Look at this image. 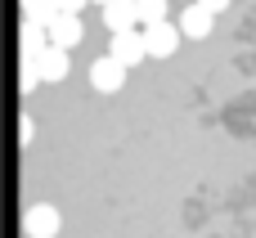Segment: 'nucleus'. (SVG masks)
I'll return each instance as SVG.
<instances>
[{
  "label": "nucleus",
  "instance_id": "nucleus-1",
  "mask_svg": "<svg viewBox=\"0 0 256 238\" xmlns=\"http://www.w3.org/2000/svg\"><path fill=\"white\" fill-rule=\"evenodd\" d=\"M176 45H180V27H176V22H166V18L144 22V54H153V58H171Z\"/></svg>",
  "mask_w": 256,
  "mask_h": 238
},
{
  "label": "nucleus",
  "instance_id": "nucleus-2",
  "mask_svg": "<svg viewBox=\"0 0 256 238\" xmlns=\"http://www.w3.org/2000/svg\"><path fill=\"white\" fill-rule=\"evenodd\" d=\"M58 230H63L58 207H50V202L27 207V216H22V234H27V238H58Z\"/></svg>",
  "mask_w": 256,
  "mask_h": 238
},
{
  "label": "nucleus",
  "instance_id": "nucleus-3",
  "mask_svg": "<svg viewBox=\"0 0 256 238\" xmlns=\"http://www.w3.org/2000/svg\"><path fill=\"white\" fill-rule=\"evenodd\" d=\"M108 54L122 63V68H135V63H144L148 54H144V32H135V27H126V32H112V40H108Z\"/></svg>",
  "mask_w": 256,
  "mask_h": 238
},
{
  "label": "nucleus",
  "instance_id": "nucleus-4",
  "mask_svg": "<svg viewBox=\"0 0 256 238\" xmlns=\"http://www.w3.org/2000/svg\"><path fill=\"white\" fill-rule=\"evenodd\" d=\"M32 63H36V72H40V86H45V81H68V72H72L68 50H63V45H50V40H45V50H40Z\"/></svg>",
  "mask_w": 256,
  "mask_h": 238
},
{
  "label": "nucleus",
  "instance_id": "nucleus-5",
  "mask_svg": "<svg viewBox=\"0 0 256 238\" xmlns=\"http://www.w3.org/2000/svg\"><path fill=\"white\" fill-rule=\"evenodd\" d=\"M90 86H94L99 94H117V90L126 86V68H122L112 54H104V58L90 63Z\"/></svg>",
  "mask_w": 256,
  "mask_h": 238
},
{
  "label": "nucleus",
  "instance_id": "nucleus-6",
  "mask_svg": "<svg viewBox=\"0 0 256 238\" xmlns=\"http://www.w3.org/2000/svg\"><path fill=\"white\" fill-rule=\"evenodd\" d=\"M45 40L50 45H63V50H72V45H81L86 40V27H81V14H58L50 27H45Z\"/></svg>",
  "mask_w": 256,
  "mask_h": 238
},
{
  "label": "nucleus",
  "instance_id": "nucleus-7",
  "mask_svg": "<svg viewBox=\"0 0 256 238\" xmlns=\"http://www.w3.org/2000/svg\"><path fill=\"white\" fill-rule=\"evenodd\" d=\"M212 18H216V14H212V9H202V4L194 0V4L180 14V22H176V27H180V36H189V40H202V36H212Z\"/></svg>",
  "mask_w": 256,
  "mask_h": 238
},
{
  "label": "nucleus",
  "instance_id": "nucleus-8",
  "mask_svg": "<svg viewBox=\"0 0 256 238\" xmlns=\"http://www.w3.org/2000/svg\"><path fill=\"white\" fill-rule=\"evenodd\" d=\"M99 14H104V27H108V32H126V27H135V0H104Z\"/></svg>",
  "mask_w": 256,
  "mask_h": 238
},
{
  "label": "nucleus",
  "instance_id": "nucleus-9",
  "mask_svg": "<svg viewBox=\"0 0 256 238\" xmlns=\"http://www.w3.org/2000/svg\"><path fill=\"white\" fill-rule=\"evenodd\" d=\"M18 45H22V58H36V54L45 50V27H40V22H22Z\"/></svg>",
  "mask_w": 256,
  "mask_h": 238
},
{
  "label": "nucleus",
  "instance_id": "nucleus-10",
  "mask_svg": "<svg viewBox=\"0 0 256 238\" xmlns=\"http://www.w3.org/2000/svg\"><path fill=\"white\" fill-rule=\"evenodd\" d=\"M54 18H58L54 0H22V22H40V27H50Z\"/></svg>",
  "mask_w": 256,
  "mask_h": 238
},
{
  "label": "nucleus",
  "instance_id": "nucleus-11",
  "mask_svg": "<svg viewBox=\"0 0 256 238\" xmlns=\"http://www.w3.org/2000/svg\"><path fill=\"white\" fill-rule=\"evenodd\" d=\"M166 18V0H135V22H158Z\"/></svg>",
  "mask_w": 256,
  "mask_h": 238
},
{
  "label": "nucleus",
  "instance_id": "nucleus-12",
  "mask_svg": "<svg viewBox=\"0 0 256 238\" xmlns=\"http://www.w3.org/2000/svg\"><path fill=\"white\" fill-rule=\"evenodd\" d=\"M18 86L32 94V90H40V72H36V63L32 58H22V68H18Z\"/></svg>",
  "mask_w": 256,
  "mask_h": 238
},
{
  "label": "nucleus",
  "instance_id": "nucleus-13",
  "mask_svg": "<svg viewBox=\"0 0 256 238\" xmlns=\"http://www.w3.org/2000/svg\"><path fill=\"white\" fill-rule=\"evenodd\" d=\"M81 4H86V0H54L58 14H81Z\"/></svg>",
  "mask_w": 256,
  "mask_h": 238
},
{
  "label": "nucleus",
  "instance_id": "nucleus-14",
  "mask_svg": "<svg viewBox=\"0 0 256 238\" xmlns=\"http://www.w3.org/2000/svg\"><path fill=\"white\" fill-rule=\"evenodd\" d=\"M198 4H202V9H212V14H225V9H230V0H198Z\"/></svg>",
  "mask_w": 256,
  "mask_h": 238
},
{
  "label": "nucleus",
  "instance_id": "nucleus-15",
  "mask_svg": "<svg viewBox=\"0 0 256 238\" xmlns=\"http://www.w3.org/2000/svg\"><path fill=\"white\" fill-rule=\"evenodd\" d=\"M94 4H104V0H94Z\"/></svg>",
  "mask_w": 256,
  "mask_h": 238
}]
</instances>
